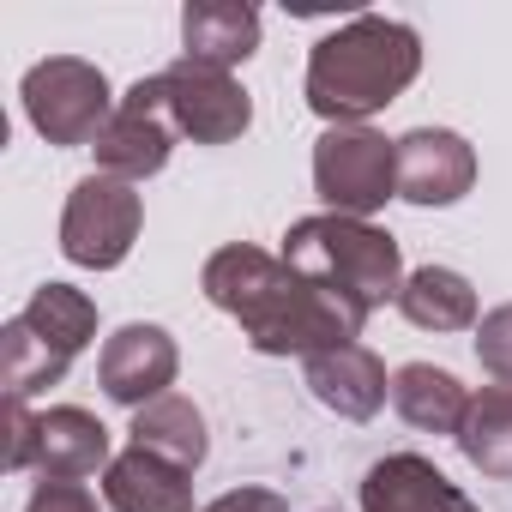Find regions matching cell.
<instances>
[{
	"instance_id": "obj_6",
	"label": "cell",
	"mask_w": 512,
	"mask_h": 512,
	"mask_svg": "<svg viewBox=\"0 0 512 512\" xmlns=\"http://www.w3.org/2000/svg\"><path fill=\"white\" fill-rule=\"evenodd\" d=\"M314 187L338 217H374L398 199V139L374 127H326L314 145Z\"/></svg>"
},
{
	"instance_id": "obj_11",
	"label": "cell",
	"mask_w": 512,
	"mask_h": 512,
	"mask_svg": "<svg viewBox=\"0 0 512 512\" xmlns=\"http://www.w3.org/2000/svg\"><path fill=\"white\" fill-rule=\"evenodd\" d=\"M476 181V151L446 127H416L398 139V199L410 205H452Z\"/></svg>"
},
{
	"instance_id": "obj_19",
	"label": "cell",
	"mask_w": 512,
	"mask_h": 512,
	"mask_svg": "<svg viewBox=\"0 0 512 512\" xmlns=\"http://www.w3.org/2000/svg\"><path fill=\"white\" fill-rule=\"evenodd\" d=\"M127 434H133V446H145V452H157V458H169L181 470H199L205 464V416L181 392H163L145 410H133V428Z\"/></svg>"
},
{
	"instance_id": "obj_14",
	"label": "cell",
	"mask_w": 512,
	"mask_h": 512,
	"mask_svg": "<svg viewBox=\"0 0 512 512\" xmlns=\"http://www.w3.org/2000/svg\"><path fill=\"white\" fill-rule=\"evenodd\" d=\"M109 428L79 410V404H55L37 416V452H31V470L37 476H61V482H79V476H97L109 470Z\"/></svg>"
},
{
	"instance_id": "obj_18",
	"label": "cell",
	"mask_w": 512,
	"mask_h": 512,
	"mask_svg": "<svg viewBox=\"0 0 512 512\" xmlns=\"http://www.w3.org/2000/svg\"><path fill=\"white\" fill-rule=\"evenodd\" d=\"M392 404H398V416H404L410 428H422V434H458V422H464V410H470V392H464L446 368L410 362V368L392 374Z\"/></svg>"
},
{
	"instance_id": "obj_22",
	"label": "cell",
	"mask_w": 512,
	"mask_h": 512,
	"mask_svg": "<svg viewBox=\"0 0 512 512\" xmlns=\"http://www.w3.org/2000/svg\"><path fill=\"white\" fill-rule=\"evenodd\" d=\"M109 500H97L85 482H61V476H43L25 500V512H103Z\"/></svg>"
},
{
	"instance_id": "obj_24",
	"label": "cell",
	"mask_w": 512,
	"mask_h": 512,
	"mask_svg": "<svg viewBox=\"0 0 512 512\" xmlns=\"http://www.w3.org/2000/svg\"><path fill=\"white\" fill-rule=\"evenodd\" d=\"M205 512H290V506H284L278 488H229V494H217Z\"/></svg>"
},
{
	"instance_id": "obj_13",
	"label": "cell",
	"mask_w": 512,
	"mask_h": 512,
	"mask_svg": "<svg viewBox=\"0 0 512 512\" xmlns=\"http://www.w3.org/2000/svg\"><path fill=\"white\" fill-rule=\"evenodd\" d=\"M362 512H476V500L416 452H392L362 476Z\"/></svg>"
},
{
	"instance_id": "obj_2",
	"label": "cell",
	"mask_w": 512,
	"mask_h": 512,
	"mask_svg": "<svg viewBox=\"0 0 512 512\" xmlns=\"http://www.w3.org/2000/svg\"><path fill=\"white\" fill-rule=\"evenodd\" d=\"M422 73V37L398 19L362 13L308 55V109L332 127H362Z\"/></svg>"
},
{
	"instance_id": "obj_9",
	"label": "cell",
	"mask_w": 512,
	"mask_h": 512,
	"mask_svg": "<svg viewBox=\"0 0 512 512\" xmlns=\"http://www.w3.org/2000/svg\"><path fill=\"white\" fill-rule=\"evenodd\" d=\"M157 85H163V103H169L175 127L193 133L199 145H229L253 127V103L223 67H199V61L181 55L175 67L157 73Z\"/></svg>"
},
{
	"instance_id": "obj_21",
	"label": "cell",
	"mask_w": 512,
	"mask_h": 512,
	"mask_svg": "<svg viewBox=\"0 0 512 512\" xmlns=\"http://www.w3.org/2000/svg\"><path fill=\"white\" fill-rule=\"evenodd\" d=\"M476 362L494 386H512V302L476 320Z\"/></svg>"
},
{
	"instance_id": "obj_23",
	"label": "cell",
	"mask_w": 512,
	"mask_h": 512,
	"mask_svg": "<svg viewBox=\"0 0 512 512\" xmlns=\"http://www.w3.org/2000/svg\"><path fill=\"white\" fill-rule=\"evenodd\" d=\"M7 470H31V452H37V416L25 410V398H7Z\"/></svg>"
},
{
	"instance_id": "obj_17",
	"label": "cell",
	"mask_w": 512,
	"mask_h": 512,
	"mask_svg": "<svg viewBox=\"0 0 512 512\" xmlns=\"http://www.w3.org/2000/svg\"><path fill=\"white\" fill-rule=\"evenodd\" d=\"M398 314L422 332H470L476 326V290L452 266H422L398 290Z\"/></svg>"
},
{
	"instance_id": "obj_5",
	"label": "cell",
	"mask_w": 512,
	"mask_h": 512,
	"mask_svg": "<svg viewBox=\"0 0 512 512\" xmlns=\"http://www.w3.org/2000/svg\"><path fill=\"white\" fill-rule=\"evenodd\" d=\"M25 115L49 145H97V133L115 115L109 79L103 67L79 61V55H49L25 73Z\"/></svg>"
},
{
	"instance_id": "obj_20",
	"label": "cell",
	"mask_w": 512,
	"mask_h": 512,
	"mask_svg": "<svg viewBox=\"0 0 512 512\" xmlns=\"http://www.w3.org/2000/svg\"><path fill=\"white\" fill-rule=\"evenodd\" d=\"M458 452L494 476V482H512V386H482L470 392V410L458 422Z\"/></svg>"
},
{
	"instance_id": "obj_7",
	"label": "cell",
	"mask_w": 512,
	"mask_h": 512,
	"mask_svg": "<svg viewBox=\"0 0 512 512\" xmlns=\"http://www.w3.org/2000/svg\"><path fill=\"white\" fill-rule=\"evenodd\" d=\"M139 223H145V205L133 193V181L121 175H85L61 211V253L73 266H91V272H109L121 266L133 241H139Z\"/></svg>"
},
{
	"instance_id": "obj_3",
	"label": "cell",
	"mask_w": 512,
	"mask_h": 512,
	"mask_svg": "<svg viewBox=\"0 0 512 512\" xmlns=\"http://www.w3.org/2000/svg\"><path fill=\"white\" fill-rule=\"evenodd\" d=\"M284 266L296 278H308L320 296H332L350 314L356 332L368 326V314L380 302H398V290H404L398 241L386 229H374L368 217L320 211V217L290 223V235H284Z\"/></svg>"
},
{
	"instance_id": "obj_15",
	"label": "cell",
	"mask_w": 512,
	"mask_h": 512,
	"mask_svg": "<svg viewBox=\"0 0 512 512\" xmlns=\"http://www.w3.org/2000/svg\"><path fill=\"white\" fill-rule=\"evenodd\" d=\"M103 500L115 512H193V470L127 446L109 470H103Z\"/></svg>"
},
{
	"instance_id": "obj_8",
	"label": "cell",
	"mask_w": 512,
	"mask_h": 512,
	"mask_svg": "<svg viewBox=\"0 0 512 512\" xmlns=\"http://www.w3.org/2000/svg\"><path fill=\"white\" fill-rule=\"evenodd\" d=\"M175 115H169V103H163V85H157V73L151 79H139L121 103H115V115H109V127L97 133V169L103 175H121V181H151L163 163H169V151H175Z\"/></svg>"
},
{
	"instance_id": "obj_16",
	"label": "cell",
	"mask_w": 512,
	"mask_h": 512,
	"mask_svg": "<svg viewBox=\"0 0 512 512\" xmlns=\"http://www.w3.org/2000/svg\"><path fill=\"white\" fill-rule=\"evenodd\" d=\"M181 43H187V61L229 73V67H241L253 49H260V13L235 7V0H187Z\"/></svg>"
},
{
	"instance_id": "obj_4",
	"label": "cell",
	"mask_w": 512,
	"mask_h": 512,
	"mask_svg": "<svg viewBox=\"0 0 512 512\" xmlns=\"http://www.w3.org/2000/svg\"><path fill=\"white\" fill-rule=\"evenodd\" d=\"M97 332V302L73 284H43L7 326H0V374H7V398H31L55 386L73 356Z\"/></svg>"
},
{
	"instance_id": "obj_1",
	"label": "cell",
	"mask_w": 512,
	"mask_h": 512,
	"mask_svg": "<svg viewBox=\"0 0 512 512\" xmlns=\"http://www.w3.org/2000/svg\"><path fill=\"white\" fill-rule=\"evenodd\" d=\"M199 284H205V302L223 308L260 356H302L308 362L320 350L356 344V326L332 296H320L308 278H296L284 260H272V253L247 247V241L217 247L199 272Z\"/></svg>"
},
{
	"instance_id": "obj_12",
	"label": "cell",
	"mask_w": 512,
	"mask_h": 512,
	"mask_svg": "<svg viewBox=\"0 0 512 512\" xmlns=\"http://www.w3.org/2000/svg\"><path fill=\"white\" fill-rule=\"evenodd\" d=\"M302 374H308V392H314L332 416H344V422H368V416H380V404H386V392H392L386 362H380L368 344L320 350V356L302 362Z\"/></svg>"
},
{
	"instance_id": "obj_10",
	"label": "cell",
	"mask_w": 512,
	"mask_h": 512,
	"mask_svg": "<svg viewBox=\"0 0 512 512\" xmlns=\"http://www.w3.org/2000/svg\"><path fill=\"white\" fill-rule=\"evenodd\" d=\"M175 368H181V356H175V338L163 332V326H121L109 344H103V362H97V374H103V392L115 398V404H127V410H145L151 398H163L169 386H175Z\"/></svg>"
}]
</instances>
